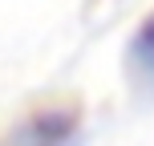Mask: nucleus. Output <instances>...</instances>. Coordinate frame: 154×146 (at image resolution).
<instances>
[{
    "label": "nucleus",
    "instance_id": "obj_1",
    "mask_svg": "<svg viewBox=\"0 0 154 146\" xmlns=\"http://www.w3.org/2000/svg\"><path fill=\"white\" fill-rule=\"evenodd\" d=\"M81 101L77 98H57L45 106H32L24 118H16L4 134L0 146H65L81 130Z\"/></svg>",
    "mask_w": 154,
    "mask_h": 146
},
{
    "label": "nucleus",
    "instance_id": "obj_2",
    "mask_svg": "<svg viewBox=\"0 0 154 146\" xmlns=\"http://www.w3.org/2000/svg\"><path fill=\"white\" fill-rule=\"evenodd\" d=\"M130 65H134L142 77H150V81H154V12H146V16H142V24L134 29Z\"/></svg>",
    "mask_w": 154,
    "mask_h": 146
}]
</instances>
